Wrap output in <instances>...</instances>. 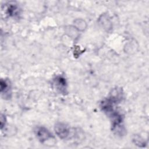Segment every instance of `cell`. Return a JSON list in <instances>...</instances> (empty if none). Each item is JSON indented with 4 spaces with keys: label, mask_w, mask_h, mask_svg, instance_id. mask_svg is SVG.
<instances>
[{
    "label": "cell",
    "mask_w": 149,
    "mask_h": 149,
    "mask_svg": "<svg viewBox=\"0 0 149 149\" xmlns=\"http://www.w3.org/2000/svg\"><path fill=\"white\" fill-rule=\"evenodd\" d=\"M122 93L120 89L115 88L109 97L101 103V108L111 119L112 130L118 135H123L125 128L123 125V116L116 109L115 105L121 101Z\"/></svg>",
    "instance_id": "obj_1"
},
{
    "label": "cell",
    "mask_w": 149,
    "mask_h": 149,
    "mask_svg": "<svg viewBox=\"0 0 149 149\" xmlns=\"http://www.w3.org/2000/svg\"><path fill=\"white\" fill-rule=\"evenodd\" d=\"M34 132L37 139L41 143H44L48 139L53 137L52 133L47 128L42 126L37 127L35 129Z\"/></svg>",
    "instance_id": "obj_2"
},
{
    "label": "cell",
    "mask_w": 149,
    "mask_h": 149,
    "mask_svg": "<svg viewBox=\"0 0 149 149\" xmlns=\"http://www.w3.org/2000/svg\"><path fill=\"white\" fill-rule=\"evenodd\" d=\"M55 131L59 137L62 139H66L70 133L69 127L63 123H57L55 126Z\"/></svg>",
    "instance_id": "obj_3"
},
{
    "label": "cell",
    "mask_w": 149,
    "mask_h": 149,
    "mask_svg": "<svg viewBox=\"0 0 149 149\" xmlns=\"http://www.w3.org/2000/svg\"><path fill=\"white\" fill-rule=\"evenodd\" d=\"M54 84L59 92L63 94L66 93V81L64 77L61 76H56L54 79Z\"/></svg>",
    "instance_id": "obj_4"
},
{
    "label": "cell",
    "mask_w": 149,
    "mask_h": 149,
    "mask_svg": "<svg viewBox=\"0 0 149 149\" xmlns=\"http://www.w3.org/2000/svg\"><path fill=\"white\" fill-rule=\"evenodd\" d=\"M1 93L5 94V98H9L10 92V84L8 80L1 79Z\"/></svg>",
    "instance_id": "obj_5"
},
{
    "label": "cell",
    "mask_w": 149,
    "mask_h": 149,
    "mask_svg": "<svg viewBox=\"0 0 149 149\" xmlns=\"http://www.w3.org/2000/svg\"><path fill=\"white\" fill-rule=\"evenodd\" d=\"M19 12V8L14 4H10L7 8V13L10 16H15L17 15Z\"/></svg>",
    "instance_id": "obj_6"
},
{
    "label": "cell",
    "mask_w": 149,
    "mask_h": 149,
    "mask_svg": "<svg viewBox=\"0 0 149 149\" xmlns=\"http://www.w3.org/2000/svg\"><path fill=\"white\" fill-rule=\"evenodd\" d=\"M3 121H5V117L3 115H1V128L2 129L3 126L5 125V123H3Z\"/></svg>",
    "instance_id": "obj_7"
}]
</instances>
